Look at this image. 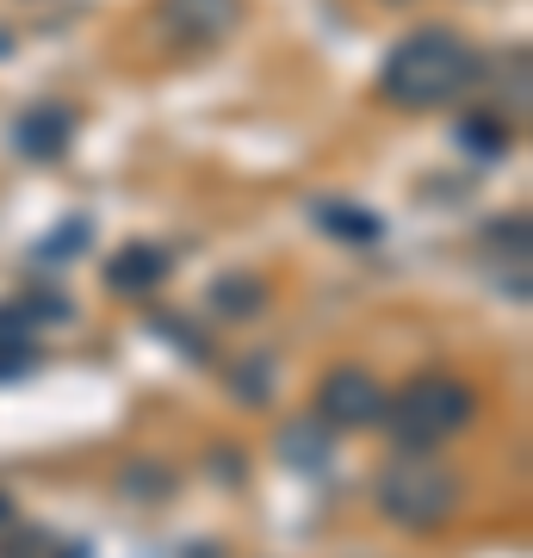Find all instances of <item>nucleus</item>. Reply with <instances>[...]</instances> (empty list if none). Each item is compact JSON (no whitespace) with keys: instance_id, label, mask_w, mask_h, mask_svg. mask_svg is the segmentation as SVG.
Returning <instances> with one entry per match:
<instances>
[{"instance_id":"f257e3e1","label":"nucleus","mask_w":533,"mask_h":558,"mask_svg":"<svg viewBox=\"0 0 533 558\" xmlns=\"http://www.w3.org/2000/svg\"><path fill=\"white\" fill-rule=\"evenodd\" d=\"M484 87V57L459 38L453 25H422L410 38H397L378 62V100L397 112H440Z\"/></svg>"},{"instance_id":"f03ea898","label":"nucleus","mask_w":533,"mask_h":558,"mask_svg":"<svg viewBox=\"0 0 533 558\" xmlns=\"http://www.w3.org/2000/svg\"><path fill=\"white\" fill-rule=\"evenodd\" d=\"M477 416V391L453 373H422L397 398H385V435L397 440V453H435L447 440H459Z\"/></svg>"},{"instance_id":"7ed1b4c3","label":"nucleus","mask_w":533,"mask_h":558,"mask_svg":"<svg viewBox=\"0 0 533 558\" xmlns=\"http://www.w3.org/2000/svg\"><path fill=\"white\" fill-rule=\"evenodd\" d=\"M378 515L403 527V534H435L447 527V515L459 509V472L440 465L435 453H397L378 465Z\"/></svg>"},{"instance_id":"20e7f679","label":"nucleus","mask_w":533,"mask_h":558,"mask_svg":"<svg viewBox=\"0 0 533 558\" xmlns=\"http://www.w3.org/2000/svg\"><path fill=\"white\" fill-rule=\"evenodd\" d=\"M249 20V0H156L161 38L180 50H218L230 44Z\"/></svg>"},{"instance_id":"39448f33","label":"nucleus","mask_w":533,"mask_h":558,"mask_svg":"<svg viewBox=\"0 0 533 558\" xmlns=\"http://www.w3.org/2000/svg\"><path fill=\"white\" fill-rule=\"evenodd\" d=\"M385 416V385L366 373V366H329L323 385H316V422L329 435H348V428H373Z\"/></svg>"},{"instance_id":"423d86ee","label":"nucleus","mask_w":533,"mask_h":558,"mask_svg":"<svg viewBox=\"0 0 533 558\" xmlns=\"http://www.w3.org/2000/svg\"><path fill=\"white\" fill-rule=\"evenodd\" d=\"M7 143H13L20 161H62L69 143H75V112H69L62 100L25 106L20 119H13V131H7Z\"/></svg>"},{"instance_id":"0eeeda50","label":"nucleus","mask_w":533,"mask_h":558,"mask_svg":"<svg viewBox=\"0 0 533 558\" xmlns=\"http://www.w3.org/2000/svg\"><path fill=\"white\" fill-rule=\"evenodd\" d=\"M168 274H174V255H168L161 242H124V248H112V260H106V286L124 292V299H149V292H161Z\"/></svg>"},{"instance_id":"6e6552de","label":"nucleus","mask_w":533,"mask_h":558,"mask_svg":"<svg viewBox=\"0 0 533 558\" xmlns=\"http://www.w3.org/2000/svg\"><path fill=\"white\" fill-rule=\"evenodd\" d=\"M38 360H44V348H38V323L25 317L20 304H0V385L25 379V373H32Z\"/></svg>"},{"instance_id":"1a4fd4ad","label":"nucleus","mask_w":533,"mask_h":558,"mask_svg":"<svg viewBox=\"0 0 533 558\" xmlns=\"http://www.w3.org/2000/svg\"><path fill=\"white\" fill-rule=\"evenodd\" d=\"M311 218L329 230L336 242H354V248H373L378 236H385V223H378V211H366V205H348V199H316Z\"/></svg>"},{"instance_id":"9d476101","label":"nucleus","mask_w":533,"mask_h":558,"mask_svg":"<svg viewBox=\"0 0 533 558\" xmlns=\"http://www.w3.org/2000/svg\"><path fill=\"white\" fill-rule=\"evenodd\" d=\"M453 137H459V149H472L477 161H502L514 149V124L502 119V112H459Z\"/></svg>"},{"instance_id":"9b49d317","label":"nucleus","mask_w":533,"mask_h":558,"mask_svg":"<svg viewBox=\"0 0 533 558\" xmlns=\"http://www.w3.org/2000/svg\"><path fill=\"white\" fill-rule=\"evenodd\" d=\"M329 428L323 422H286L279 428V459L292 465V472H323L329 465Z\"/></svg>"},{"instance_id":"f8f14e48","label":"nucleus","mask_w":533,"mask_h":558,"mask_svg":"<svg viewBox=\"0 0 533 558\" xmlns=\"http://www.w3.org/2000/svg\"><path fill=\"white\" fill-rule=\"evenodd\" d=\"M496 94H502V119L514 124V131H521V124H528V50H521V44H514L509 57H496Z\"/></svg>"},{"instance_id":"ddd939ff","label":"nucleus","mask_w":533,"mask_h":558,"mask_svg":"<svg viewBox=\"0 0 533 558\" xmlns=\"http://www.w3.org/2000/svg\"><path fill=\"white\" fill-rule=\"evenodd\" d=\"M261 304H267V292H261V279H249V274H223L218 286H211V311H218V317H255Z\"/></svg>"},{"instance_id":"4468645a","label":"nucleus","mask_w":533,"mask_h":558,"mask_svg":"<svg viewBox=\"0 0 533 558\" xmlns=\"http://www.w3.org/2000/svg\"><path fill=\"white\" fill-rule=\"evenodd\" d=\"M119 490H124L131 502H168L180 484H174V472H168V465H149V459H137V465H124Z\"/></svg>"},{"instance_id":"2eb2a0df","label":"nucleus","mask_w":533,"mask_h":558,"mask_svg":"<svg viewBox=\"0 0 533 558\" xmlns=\"http://www.w3.org/2000/svg\"><path fill=\"white\" fill-rule=\"evenodd\" d=\"M20 311L38 323V329H50V323H69V317H75V304L62 299V292H50V286H32V292L20 299Z\"/></svg>"},{"instance_id":"dca6fc26","label":"nucleus","mask_w":533,"mask_h":558,"mask_svg":"<svg viewBox=\"0 0 533 558\" xmlns=\"http://www.w3.org/2000/svg\"><path fill=\"white\" fill-rule=\"evenodd\" d=\"M230 391H237V403H249V410H255V403H267V398H274V366H267V360H242Z\"/></svg>"},{"instance_id":"f3484780","label":"nucleus","mask_w":533,"mask_h":558,"mask_svg":"<svg viewBox=\"0 0 533 558\" xmlns=\"http://www.w3.org/2000/svg\"><path fill=\"white\" fill-rule=\"evenodd\" d=\"M87 218H69V223H57V236H44L38 242V260H75L81 248H87Z\"/></svg>"},{"instance_id":"a211bd4d","label":"nucleus","mask_w":533,"mask_h":558,"mask_svg":"<svg viewBox=\"0 0 533 558\" xmlns=\"http://www.w3.org/2000/svg\"><path fill=\"white\" fill-rule=\"evenodd\" d=\"M149 329H156V341H174L186 360H211V341H198V336H193V323H180V317H149Z\"/></svg>"},{"instance_id":"6ab92c4d","label":"nucleus","mask_w":533,"mask_h":558,"mask_svg":"<svg viewBox=\"0 0 533 558\" xmlns=\"http://www.w3.org/2000/svg\"><path fill=\"white\" fill-rule=\"evenodd\" d=\"M44 553V539H38V527H13V539L0 546V558H38Z\"/></svg>"},{"instance_id":"aec40b11","label":"nucleus","mask_w":533,"mask_h":558,"mask_svg":"<svg viewBox=\"0 0 533 558\" xmlns=\"http://www.w3.org/2000/svg\"><path fill=\"white\" fill-rule=\"evenodd\" d=\"M0 527H13V502L0 497Z\"/></svg>"},{"instance_id":"412c9836","label":"nucleus","mask_w":533,"mask_h":558,"mask_svg":"<svg viewBox=\"0 0 533 558\" xmlns=\"http://www.w3.org/2000/svg\"><path fill=\"white\" fill-rule=\"evenodd\" d=\"M57 558H87V546H62V553Z\"/></svg>"},{"instance_id":"4be33fe9","label":"nucleus","mask_w":533,"mask_h":558,"mask_svg":"<svg viewBox=\"0 0 533 558\" xmlns=\"http://www.w3.org/2000/svg\"><path fill=\"white\" fill-rule=\"evenodd\" d=\"M385 7H410V0H385Z\"/></svg>"}]
</instances>
